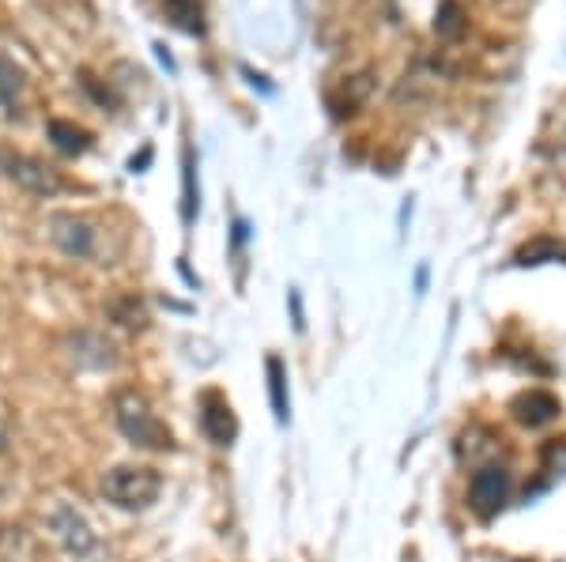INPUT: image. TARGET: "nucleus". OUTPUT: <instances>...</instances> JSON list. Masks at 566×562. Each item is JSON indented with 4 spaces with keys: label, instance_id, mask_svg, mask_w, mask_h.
<instances>
[{
    "label": "nucleus",
    "instance_id": "6",
    "mask_svg": "<svg viewBox=\"0 0 566 562\" xmlns=\"http://www.w3.org/2000/svg\"><path fill=\"white\" fill-rule=\"evenodd\" d=\"M50 529H53V537H57V543L69 551V555L84 559V555L95 551V532H91L84 513L72 510V506H57V510L50 513Z\"/></svg>",
    "mask_w": 566,
    "mask_h": 562
},
{
    "label": "nucleus",
    "instance_id": "7",
    "mask_svg": "<svg viewBox=\"0 0 566 562\" xmlns=\"http://www.w3.org/2000/svg\"><path fill=\"white\" fill-rule=\"evenodd\" d=\"M200 431L212 446H231L239 438V420H234V407L227 404L223 393L200 396Z\"/></svg>",
    "mask_w": 566,
    "mask_h": 562
},
{
    "label": "nucleus",
    "instance_id": "14",
    "mask_svg": "<svg viewBox=\"0 0 566 562\" xmlns=\"http://www.w3.org/2000/svg\"><path fill=\"white\" fill-rule=\"evenodd\" d=\"M23 87V72L15 68L12 57H0V106H12Z\"/></svg>",
    "mask_w": 566,
    "mask_h": 562
},
{
    "label": "nucleus",
    "instance_id": "2",
    "mask_svg": "<svg viewBox=\"0 0 566 562\" xmlns=\"http://www.w3.org/2000/svg\"><path fill=\"white\" fill-rule=\"evenodd\" d=\"M103 495L117 510H148L163 495V476L148 465H117L103 476Z\"/></svg>",
    "mask_w": 566,
    "mask_h": 562
},
{
    "label": "nucleus",
    "instance_id": "5",
    "mask_svg": "<svg viewBox=\"0 0 566 562\" xmlns=\"http://www.w3.org/2000/svg\"><path fill=\"white\" fill-rule=\"evenodd\" d=\"M50 238L57 242V250L72 261H87L95 257V226L80 215H53L50 220Z\"/></svg>",
    "mask_w": 566,
    "mask_h": 562
},
{
    "label": "nucleus",
    "instance_id": "17",
    "mask_svg": "<svg viewBox=\"0 0 566 562\" xmlns=\"http://www.w3.org/2000/svg\"><path fill=\"white\" fill-rule=\"evenodd\" d=\"M547 162H552V174L566 185V125H563V132L555 136L552 151H547Z\"/></svg>",
    "mask_w": 566,
    "mask_h": 562
},
{
    "label": "nucleus",
    "instance_id": "11",
    "mask_svg": "<svg viewBox=\"0 0 566 562\" xmlns=\"http://www.w3.org/2000/svg\"><path fill=\"white\" fill-rule=\"evenodd\" d=\"M264 370H269V396H272V412H276V423H287L291 415V401H287V367L269 356L264 359Z\"/></svg>",
    "mask_w": 566,
    "mask_h": 562
},
{
    "label": "nucleus",
    "instance_id": "10",
    "mask_svg": "<svg viewBox=\"0 0 566 562\" xmlns=\"http://www.w3.org/2000/svg\"><path fill=\"white\" fill-rule=\"evenodd\" d=\"M514 261L522 268L552 265V261H566V246L559 238H533V242H525V246L514 253Z\"/></svg>",
    "mask_w": 566,
    "mask_h": 562
},
{
    "label": "nucleus",
    "instance_id": "8",
    "mask_svg": "<svg viewBox=\"0 0 566 562\" xmlns=\"http://www.w3.org/2000/svg\"><path fill=\"white\" fill-rule=\"evenodd\" d=\"M510 412H514V420L522 423V427L541 431V427H547V423L559 420L563 407L552 393H547V389H528V393H522L514 404H510Z\"/></svg>",
    "mask_w": 566,
    "mask_h": 562
},
{
    "label": "nucleus",
    "instance_id": "13",
    "mask_svg": "<svg viewBox=\"0 0 566 562\" xmlns=\"http://www.w3.org/2000/svg\"><path fill=\"white\" fill-rule=\"evenodd\" d=\"M109 314H114V321L125 325V329H144V321H148V314H144V306H140V298H136V295L117 298V303L109 306Z\"/></svg>",
    "mask_w": 566,
    "mask_h": 562
},
{
    "label": "nucleus",
    "instance_id": "15",
    "mask_svg": "<svg viewBox=\"0 0 566 562\" xmlns=\"http://www.w3.org/2000/svg\"><path fill=\"white\" fill-rule=\"evenodd\" d=\"M181 181H186V201H181V220L193 223L197 220V167H193V151L186 148V170H181Z\"/></svg>",
    "mask_w": 566,
    "mask_h": 562
},
{
    "label": "nucleus",
    "instance_id": "1",
    "mask_svg": "<svg viewBox=\"0 0 566 562\" xmlns=\"http://www.w3.org/2000/svg\"><path fill=\"white\" fill-rule=\"evenodd\" d=\"M114 423L125 434V442H133L136 449H155V453L175 449V434L155 415L148 396L136 393V389H122L114 396Z\"/></svg>",
    "mask_w": 566,
    "mask_h": 562
},
{
    "label": "nucleus",
    "instance_id": "9",
    "mask_svg": "<svg viewBox=\"0 0 566 562\" xmlns=\"http://www.w3.org/2000/svg\"><path fill=\"white\" fill-rule=\"evenodd\" d=\"M50 140H53V148L69 159L84 156V151L91 148V132L80 129V125H72V121H61V117H53L50 121Z\"/></svg>",
    "mask_w": 566,
    "mask_h": 562
},
{
    "label": "nucleus",
    "instance_id": "18",
    "mask_svg": "<svg viewBox=\"0 0 566 562\" xmlns=\"http://www.w3.org/2000/svg\"><path fill=\"white\" fill-rule=\"evenodd\" d=\"M8 449V427H4V420H0V453Z\"/></svg>",
    "mask_w": 566,
    "mask_h": 562
},
{
    "label": "nucleus",
    "instance_id": "16",
    "mask_svg": "<svg viewBox=\"0 0 566 562\" xmlns=\"http://www.w3.org/2000/svg\"><path fill=\"white\" fill-rule=\"evenodd\" d=\"M461 8H458V0H442V12H438V20H434V31L442 34V39H458L461 34Z\"/></svg>",
    "mask_w": 566,
    "mask_h": 562
},
{
    "label": "nucleus",
    "instance_id": "12",
    "mask_svg": "<svg viewBox=\"0 0 566 562\" xmlns=\"http://www.w3.org/2000/svg\"><path fill=\"white\" fill-rule=\"evenodd\" d=\"M167 8V20L186 34H205V12H200V0H163Z\"/></svg>",
    "mask_w": 566,
    "mask_h": 562
},
{
    "label": "nucleus",
    "instance_id": "4",
    "mask_svg": "<svg viewBox=\"0 0 566 562\" xmlns=\"http://www.w3.org/2000/svg\"><path fill=\"white\" fill-rule=\"evenodd\" d=\"M0 170H4V178H12L15 185L27 189V193H34V197L61 193V178L53 174L45 162L31 159V156H20V151H0Z\"/></svg>",
    "mask_w": 566,
    "mask_h": 562
},
{
    "label": "nucleus",
    "instance_id": "3",
    "mask_svg": "<svg viewBox=\"0 0 566 562\" xmlns=\"http://www.w3.org/2000/svg\"><path fill=\"white\" fill-rule=\"evenodd\" d=\"M510 491H514V479H510L506 465H483L472 473L469 479V506L472 513L483 521H491L502 506L510 502Z\"/></svg>",
    "mask_w": 566,
    "mask_h": 562
}]
</instances>
